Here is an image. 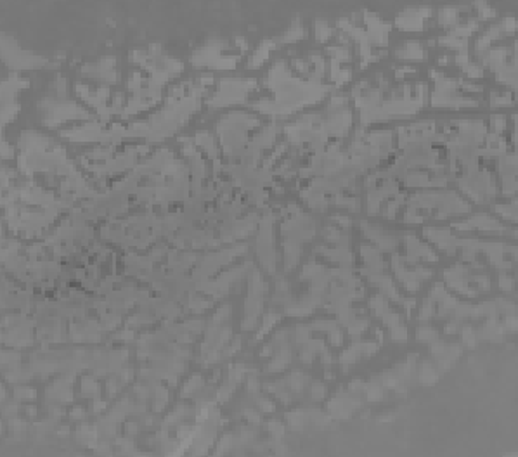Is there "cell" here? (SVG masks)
I'll use <instances>...</instances> for the list:
<instances>
[{"mask_svg":"<svg viewBox=\"0 0 518 457\" xmlns=\"http://www.w3.org/2000/svg\"><path fill=\"white\" fill-rule=\"evenodd\" d=\"M440 16H442L444 23H451L456 19V11L454 9H444V11L440 12Z\"/></svg>","mask_w":518,"mask_h":457,"instance_id":"obj_2","label":"cell"},{"mask_svg":"<svg viewBox=\"0 0 518 457\" xmlns=\"http://www.w3.org/2000/svg\"><path fill=\"white\" fill-rule=\"evenodd\" d=\"M430 14V9H414V11H406L397 18V25L407 30H419L423 26V18Z\"/></svg>","mask_w":518,"mask_h":457,"instance_id":"obj_1","label":"cell"}]
</instances>
